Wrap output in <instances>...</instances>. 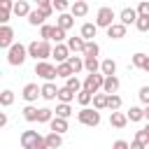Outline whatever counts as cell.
Instances as JSON below:
<instances>
[{
	"instance_id": "obj_44",
	"label": "cell",
	"mask_w": 149,
	"mask_h": 149,
	"mask_svg": "<svg viewBox=\"0 0 149 149\" xmlns=\"http://www.w3.org/2000/svg\"><path fill=\"white\" fill-rule=\"evenodd\" d=\"M135 28H137L140 33H147V30H149V16H140L137 23H135Z\"/></svg>"
},
{
	"instance_id": "obj_26",
	"label": "cell",
	"mask_w": 149,
	"mask_h": 149,
	"mask_svg": "<svg viewBox=\"0 0 149 149\" xmlns=\"http://www.w3.org/2000/svg\"><path fill=\"white\" fill-rule=\"evenodd\" d=\"M68 65L72 68V72H74V74H77V72H81V70H86V68H84V58H81V56H74V54L68 58Z\"/></svg>"
},
{
	"instance_id": "obj_8",
	"label": "cell",
	"mask_w": 149,
	"mask_h": 149,
	"mask_svg": "<svg viewBox=\"0 0 149 149\" xmlns=\"http://www.w3.org/2000/svg\"><path fill=\"white\" fill-rule=\"evenodd\" d=\"M16 42H14V30L9 28V26H0V47L2 49H12Z\"/></svg>"
},
{
	"instance_id": "obj_30",
	"label": "cell",
	"mask_w": 149,
	"mask_h": 149,
	"mask_svg": "<svg viewBox=\"0 0 149 149\" xmlns=\"http://www.w3.org/2000/svg\"><path fill=\"white\" fill-rule=\"evenodd\" d=\"M74 98H77V95H74V93H72V91H70L68 86H63V88H58V100H61V102H65V105H70V102H72Z\"/></svg>"
},
{
	"instance_id": "obj_17",
	"label": "cell",
	"mask_w": 149,
	"mask_h": 149,
	"mask_svg": "<svg viewBox=\"0 0 149 149\" xmlns=\"http://www.w3.org/2000/svg\"><path fill=\"white\" fill-rule=\"evenodd\" d=\"M109 123H112L114 128H126L128 114H126V112H112V114H109Z\"/></svg>"
},
{
	"instance_id": "obj_14",
	"label": "cell",
	"mask_w": 149,
	"mask_h": 149,
	"mask_svg": "<svg viewBox=\"0 0 149 149\" xmlns=\"http://www.w3.org/2000/svg\"><path fill=\"white\" fill-rule=\"evenodd\" d=\"M37 95H42V86H37V84H26L23 86V98L28 100V102H33V100H37Z\"/></svg>"
},
{
	"instance_id": "obj_50",
	"label": "cell",
	"mask_w": 149,
	"mask_h": 149,
	"mask_svg": "<svg viewBox=\"0 0 149 149\" xmlns=\"http://www.w3.org/2000/svg\"><path fill=\"white\" fill-rule=\"evenodd\" d=\"M130 149H149V147L142 144V142H137V140H133V142H130Z\"/></svg>"
},
{
	"instance_id": "obj_3",
	"label": "cell",
	"mask_w": 149,
	"mask_h": 149,
	"mask_svg": "<svg viewBox=\"0 0 149 149\" xmlns=\"http://www.w3.org/2000/svg\"><path fill=\"white\" fill-rule=\"evenodd\" d=\"M77 121L81 123V126H98L100 123V112L98 109H91V107H81L79 112H77Z\"/></svg>"
},
{
	"instance_id": "obj_48",
	"label": "cell",
	"mask_w": 149,
	"mask_h": 149,
	"mask_svg": "<svg viewBox=\"0 0 149 149\" xmlns=\"http://www.w3.org/2000/svg\"><path fill=\"white\" fill-rule=\"evenodd\" d=\"M137 16H149V2H140L137 5Z\"/></svg>"
},
{
	"instance_id": "obj_6",
	"label": "cell",
	"mask_w": 149,
	"mask_h": 149,
	"mask_svg": "<svg viewBox=\"0 0 149 149\" xmlns=\"http://www.w3.org/2000/svg\"><path fill=\"white\" fill-rule=\"evenodd\" d=\"M102 84H105V74H100V72L84 77V91H88V93H93V95L102 88Z\"/></svg>"
},
{
	"instance_id": "obj_13",
	"label": "cell",
	"mask_w": 149,
	"mask_h": 149,
	"mask_svg": "<svg viewBox=\"0 0 149 149\" xmlns=\"http://www.w3.org/2000/svg\"><path fill=\"white\" fill-rule=\"evenodd\" d=\"M12 12H14V2L12 0H0V23L2 26H7Z\"/></svg>"
},
{
	"instance_id": "obj_10",
	"label": "cell",
	"mask_w": 149,
	"mask_h": 149,
	"mask_svg": "<svg viewBox=\"0 0 149 149\" xmlns=\"http://www.w3.org/2000/svg\"><path fill=\"white\" fill-rule=\"evenodd\" d=\"M119 19H121L119 23H123V26L128 28L130 23H137V19H140V16H137V9H133V7H126V9L119 14Z\"/></svg>"
},
{
	"instance_id": "obj_5",
	"label": "cell",
	"mask_w": 149,
	"mask_h": 149,
	"mask_svg": "<svg viewBox=\"0 0 149 149\" xmlns=\"http://www.w3.org/2000/svg\"><path fill=\"white\" fill-rule=\"evenodd\" d=\"M114 19H116V14H114L112 7H100L98 14H95V26L98 28H109V26H114Z\"/></svg>"
},
{
	"instance_id": "obj_22",
	"label": "cell",
	"mask_w": 149,
	"mask_h": 149,
	"mask_svg": "<svg viewBox=\"0 0 149 149\" xmlns=\"http://www.w3.org/2000/svg\"><path fill=\"white\" fill-rule=\"evenodd\" d=\"M95 33H98V26H95V23H84V26H81V37H84L86 42H93Z\"/></svg>"
},
{
	"instance_id": "obj_29",
	"label": "cell",
	"mask_w": 149,
	"mask_h": 149,
	"mask_svg": "<svg viewBox=\"0 0 149 149\" xmlns=\"http://www.w3.org/2000/svg\"><path fill=\"white\" fill-rule=\"evenodd\" d=\"M56 74H58V77H63L65 81H68L70 77H74V72H72V68H70L68 63H61V65H56Z\"/></svg>"
},
{
	"instance_id": "obj_41",
	"label": "cell",
	"mask_w": 149,
	"mask_h": 149,
	"mask_svg": "<svg viewBox=\"0 0 149 149\" xmlns=\"http://www.w3.org/2000/svg\"><path fill=\"white\" fill-rule=\"evenodd\" d=\"M40 35H42V40H44V42L54 40V26H47V23H44V26L40 28Z\"/></svg>"
},
{
	"instance_id": "obj_33",
	"label": "cell",
	"mask_w": 149,
	"mask_h": 149,
	"mask_svg": "<svg viewBox=\"0 0 149 149\" xmlns=\"http://www.w3.org/2000/svg\"><path fill=\"white\" fill-rule=\"evenodd\" d=\"M65 86H68L72 93H79V91H84V81H79L77 77H70V79L65 81Z\"/></svg>"
},
{
	"instance_id": "obj_43",
	"label": "cell",
	"mask_w": 149,
	"mask_h": 149,
	"mask_svg": "<svg viewBox=\"0 0 149 149\" xmlns=\"http://www.w3.org/2000/svg\"><path fill=\"white\" fill-rule=\"evenodd\" d=\"M107 109H112V112H119V109H121V95H109Z\"/></svg>"
},
{
	"instance_id": "obj_1",
	"label": "cell",
	"mask_w": 149,
	"mask_h": 149,
	"mask_svg": "<svg viewBox=\"0 0 149 149\" xmlns=\"http://www.w3.org/2000/svg\"><path fill=\"white\" fill-rule=\"evenodd\" d=\"M28 56L35 58L37 63H40V61H47L49 56H54V47H51L49 42H44V40H40V42L35 40V42L28 44Z\"/></svg>"
},
{
	"instance_id": "obj_23",
	"label": "cell",
	"mask_w": 149,
	"mask_h": 149,
	"mask_svg": "<svg viewBox=\"0 0 149 149\" xmlns=\"http://www.w3.org/2000/svg\"><path fill=\"white\" fill-rule=\"evenodd\" d=\"M44 140H47V147L49 149H61L63 147V137L58 133H49V135H44Z\"/></svg>"
},
{
	"instance_id": "obj_38",
	"label": "cell",
	"mask_w": 149,
	"mask_h": 149,
	"mask_svg": "<svg viewBox=\"0 0 149 149\" xmlns=\"http://www.w3.org/2000/svg\"><path fill=\"white\" fill-rule=\"evenodd\" d=\"M51 119H54V112L47 109V107H42L40 114H37V123H51Z\"/></svg>"
},
{
	"instance_id": "obj_51",
	"label": "cell",
	"mask_w": 149,
	"mask_h": 149,
	"mask_svg": "<svg viewBox=\"0 0 149 149\" xmlns=\"http://www.w3.org/2000/svg\"><path fill=\"white\" fill-rule=\"evenodd\" d=\"M0 126H2V128L7 126V114H0Z\"/></svg>"
},
{
	"instance_id": "obj_4",
	"label": "cell",
	"mask_w": 149,
	"mask_h": 149,
	"mask_svg": "<svg viewBox=\"0 0 149 149\" xmlns=\"http://www.w3.org/2000/svg\"><path fill=\"white\" fill-rule=\"evenodd\" d=\"M26 58H28V47H23L21 42H16V44L7 51V61H9V65H21Z\"/></svg>"
},
{
	"instance_id": "obj_31",
	"label": "cell",
	"mask_w": 149,
	"mask_h": 149,
	"mask_svg": "<svg viewBox=\"0 0 149 149\" xmlns=\"http://www.w3.org/2000/svg\"><path fill=\"white\" fill-rule=\"evenodd\" d=\"M100 54V47L95 42H86V49H84V58H98Z\"/></svg>"
},
{
	"instance_id": "obj_42",
	"label": "cell",
	"mask_w": 149,
	"mask_h": 149,
	"mask_svg": "<svg viewBox=\"0 0 149 149\" xmlns=\"http://www.w3.org/2000/svg\"><path fill=\"white\" fill-rule=\"evenodd\" d=\"M12 102H14V93H12V91H2V93H0V105H2V107H9Z\"/></svg>"
},
{
	"instance_id": "obj_18",
	"label": "cell",
	"mask_w": 149,
	"mask_h": 149,
	"mask_svg": "<svg viewBox=\"0 0 149 149\" xmlns=\"http://www.w3.org/2000/svg\"><path fill=\"white\" fill-rule=\"evenodd\" d=\"M130 63H133V68L149 72V56H147V54H135V56L130 58Z\"/></svg>"
},
{
	"instance_id": "obj_46",
	"label": "cell",
	"mask_w": 149,
	"mask_h": 149,
	"mask_svg": "<svg viewBox=\"0 0 149 149\" xmlns=\"http://www.w3.org/2000/svg\"><path fill=\"white\" fill-rule=\"evenodd\" d=\"M137 95H140V100H142V102H144V105L149 107V86H142Z\"/></svg>"
},
{
	"instance_id": "obj_36",
	"label": "cell",
	"mask_w": 149,
	"mask_h": 149,
	"mask_svg": "<svg viewBox=\"0 0 149 149\" xmlns=\"http://www.w3.org/2000/svg\"><path fill=\"white\" fill-rule=\"evenodd\" d=\"M70 114H72V107H70V105H65V102H58V105H56V116L68 119Z\"/></svg>"
},
{
	"instance_id": "obj_27",
	"label": "cell",
	"mask_w": 149,
	"mask_h": 149,
	"mask_svg": "<svg viewBox=\"0 0 149 149\" xmlns=\"http://www.w3.org/2000/svg\"><path fill=\"white\" fill-rule=\"evenodd\" d=\"M107 102H109V95H107V93H95V95H93V109L100 112V109L107 107Z\"/></svg>"
},
{
	"instance_id": "obj_2",
	"label": "cell",
	"mask_w": 149,
	"mask_h": 149,
	"mask_svg": "<svg viewBox=\"0 0 149 149\" xmlns=\"http://www.w3.org/2000/svg\"><path fill=\"white\" fill-rule=\"evenodd\" d=\"M19 142H21L23 149H49L47 147V140L37 130H23L21 137H19Z\"/></svg>"
},
{
	"instance_id": "obj_47",
	"label": "cell",
	"mask_w": 149,
	"mask_h": 149,
	"mask_svg": "<svg viewBox=\"0 0 149 149\" xmlns=\"http://www.w3.org/2000/svg\"><path fill=\"white\" fill-rule=\"evenodd\" d=\"M68 7H70V5H68L65 0H56V2H54V9H56V12H61V14H65V9H68Z\"/></svg>"
},
{
	"instance_id": "obj_37",
	"label": "cell",
	"mask_w": 149,
	"mask_h": 149,
	"mask_svg": "<svg viewBox=\"0 0 149 149\" xmlns=\"http://www.w3.org/2000/svg\"><path fill=\"white\" fill-rule=\"evenodd\" d=\"M37 114H40L37 107H33V105L23 107V119H26V121H37Z\"/></svg>"
},
{
	"instance_id": "obj_24",
	"label": "cell",
	"mask_w": 149,
	"mask_h": 149,
	"mask_svg": "<svg viewBox=\"0 0 149 149\" xmlns=\"http://www.w3.org/2000/svg\"><path fill=\"white\" fill-rule=\"evenodd\" d=\"M30 5L26 2V0H19V2H14V14L16 16H30Z\"/></svg>"
},
{
	"instance_id": "obj_32",
	"label": "cell",
	"mask_w": 149,
	"mask_h": 149,
	"mask_svg": "<svg viewBox=\"0 0 149 149\" xmlns=\"http://www.w3.org/2000/svg\"><path fill=\"white\" fill-rule=\"evenodd\" d=\"M37 9L49 19V16H51V12H54V2H51V0H40V2H37Z\"/></svg>"
},
{
	"instance_id": "obj_28",
	"label": "cell",
	"mask_w": 149,
	"mask_h": 149,
	"mask_svg": "<svg viewBox=\"0 0 149 149\" xmlns=\"http://www.w3.org/2000/svg\"><path fill=\"white\" fill-rule=\"evenodd\" d=\"M44 19H47V16H44L40 9H33V12H30V16H28V23H30V26H40V28H42V26H44Z\"/></svg>"
},
{
	"instance_id": "obj_35",
	"label": "cell",
	"mask_w": 149,
	"mask_h": 149,
	"mask_svg": "<svg viewBox=\"0 0 149 149\" xmlns=\"http://www.w3.org/2000/svg\"><path fill=\"white\" fill-rule=\"evenodd\" d=\"M84 68L88 70V74H95L100 70V63H98V58H84Z\"/></svg>"
},
{
	"instance_id": "obj_52",
	"label": "cell",
	"mask_w": 149,
	"mask_h": 149,
	"mask_svg": "<svg viewBox=\"0 0 149 149\" xmlns=\"http://www.w3.org/2000/svg\"><path fill=\"white\" fill-rule=\"evenodd\" d=\"M144 119L149 121V107H144Z\"/></svg>"
},
{
	"instance_id": "obj_16",
	"label": "cell",
	"mask_w": 149,
	"mask_h": 149,
	"mask_svg": "<svg viewBox=\"0 0 149 149\" xmlns=\"http://www.w3.org/2000/svg\"><path fill=\"white\" fill-rule=\"evenodd\" d=\"M42 98L44 100H56L58 98V88H56L54 81H44L42 84Z\"/></svg>"
},
{
	"instance_id": "obj_34",
	"label": "cell",
	"mask_w": 149,
	"mask_h": 149,
	"mask_svg": "<svg viewBox=\"0 0 149 149\" xmlns=\"http://www.w3.org/2000/svg\"><path fill=\"white\" fill-rule=\"evenodd\" d=\"M126 114H128V121H142L144 119V109L142 107H130Z\"/></svg>"
},
{
	"instance_id": "obj_25",
	"label": "cell",
	"mask_w": 149,
	"mask_h": 149,
	"mask_svg": "<svg viewBox=\"0 0 149 149\" xmlns=\"http://www.w3.org/2000/svg\"><path fill=\"white\" fill-rule=\"evenodd\" d=\"M56 26L63 28V30H70V28L74 26V16H72V14H61L58 21H56Z\"/></svg>"
},
{
	"instance_id": "obj_49",
	"label": "cell",
	"mask_w": 149,
	"mask_h": 149,
	"mask_svg": "<svg viewBox=\"0 0 149 149\" xmlns=\"http://www.w3.org/2000/svg\"><path fill=\"white\" fill-rule=\"evenodd\" d=\"M112 149H130V144H128L126 140H116V142L112 144Z\"/></svg>"
},
{
	"instance_id": "obj_53",
	"label": "cell",
	"mask_w": 149,
	"mask_h": 149,
	"mask_svg": "<svg viewBox=\"0 0 149 149\" xmlns=\"http://www.w3.org/2000/svg\"><path fill=\"white\" fill-rule=\"evenodd\" d=\"M144 130H147V135H149V123H147V126H144Z\"/></svg>"
},
{
	"instance_id": "obj_40",
	"label": "cell",
	"mask_w": 149,
	"mask_h": 149,
	"mask_svg": "<svg viewBox=\"0 0 149 149\" xmlns=\"http://www.w3.org/2000/svg\"><path fill=\"white\" fill-rule=\"evenodd\" d=\"M91 100H93V93H88V91H79V93H77V102H79L81 107H86Z\"/></svg>"
},
{
	"instance_id": "obj_19",
	"label": "cell",
	"mask_w": 149,
	"mask_h": 149,
	"mask_svg": "<svg viewBox=\"0 0 149 149\" xmlns=\"http://www.w3.org/2000/svg\"><path fill=\"white\" fill-rule=\"evenodd\" d=\"M100 74H105V77H114V74H116V63H114L112 58L100 61Z\"/></svg>"
},
{
	"instance_id": "obj_15",
	"label": "cell",
	"mask_w": 149,
	"mask_h": 149,
	"mask_svg": "<svg viewBox=\"0 0 149 149\" xmlns=\"http://www.w3.org/2000/svg\"><path fill=\"white\" fill-rule=\"evenodd\" d=\"M70 12H72V16L81 19V16H86V14H88V2L77 0V2H72V5H70Z\"/></svg>"
},
{
	"instance_id": "obj_11",
	"label": "cell",
	"mask_w": 149,
	"mask_h": 149,
	"mask_svg": "<svg viewBox=\"0 0 149 149\" xmlns=\"http://www.w3.org/2000/svg\"><path fill=\"white\" fill-rule=\"evenodd\" d=\"M68 49L72 51V54H84V49H86V40L79 35V37H68Z\"/></svg>"
},
{
	"instance_id": "obj_45",
	"label": "cell",
	"mask_w": 149,
	"mask_h": 149,
	"mask_svg": "<svg viewBox=\"0 0 149 149\" xmlns=\"http://www.w3.org/2000/svg\"><path fill=\"white\" fill-rule=\"evenodd\" d=\"M135 140L149 147V135H147V130H144V128H142V130H137V135H135Z\"/></svg>"
},
{
	"instance_id": "obj_39",
	"label": "cell",
	"mask_w": 149,
	"mask_h": 149,
	"mask_svg": "<svg viewBox=\"0 0 149 149\" xmlns=\"http://www.w3.org/2000/svg\"><path fill=\"white\" fill-rule=\"evenodd\" d=\"M63 40H68V30L54 26V42H56V44H63Z\"/></svg>"
},
{
	"instance_id": "obj_20",
	"label": "cell",
	"mask_w": 149,
	"mask_h": 149,
	"mask_svg": "<svg viewBox=\"0 0 149 149\" xmlns=\"http://www.w3.org/2000/svg\"><path fill=\"white\" fill-rule=\"evenodd\" d=\"M107 37H112V40H121V37H126V26H123V23H114V26H109V28H107Z\"/></svg>"
},
{
	"instance_id": "obj_21",
	"label": "cell",
	"mask_w": 149,
	"mask_h": 149,
	"mask_svg": "<svg viewBox=\"0 0 149 149\" xmlns=\"http://www.w3.org/2000/svg\"><path fill=\"white\" fill-rule=\"evenodd\" d=\"M49 128H51V133H65L68 130V119H61V116H54L51 119V123H49Z\"/></svg>"
},
{
	"instance_id": "obj_9",
	"label": "cell",
	"mask_w": 149,
	"mask_h": 149,
	"mask_svg": "<svg viewBox=\"0 0 149 149\" xmlns=\"http://www.w3.org/2000/svg\"><path fill=\"white\" fill-rule=\"evenodd\" d=\"M72 56V51L68 49V44H56L54 47V58H56V65L61 63H68V58Z\"/></svg>"
},
{
	"instance_id": "obj_12",
	"label": "cell",
	"mask_w": 149,
	"mask_h": 149,
	"mask_svg": "<svg viewBox=\"0 0 149 149\" xmlns=\"http://www.w3.org/2000/svg\"><path fill=\"white\" fill-rule=\"evenodd\" d=\"M119 86H121V81H119V77H116V74H114V77H105V84H102V93H107V95H116Z\"/></svg>"
},
{
	"instance_id": "obj_7",
	"label": "cell",
	"mask_w": 149,
	"mask_h": 149,
	"mask_svg": "<svg viewBox=\"0 0 149 149\" xmlns=\"http://www.w3.org/2000/svg\"><path fill=\"white\" fill-rule=\"evenodd\" d=\"M35 74L42 77L44 81H51L54 77H58V74H56V65H51V63H47V61L35 63Z\"/></svg>"
}]
</instances>
